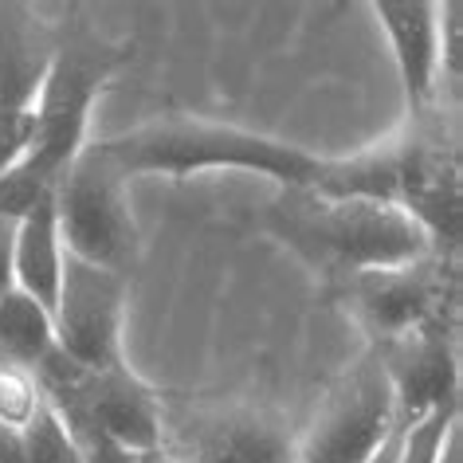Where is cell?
Instances as JSON below:
<instances>
[{
  "mask_svg": "<svg viewBox=\"0 0 463 463\" xmlns=\"http://www.w3.org/2000/svg\"><path fill=\"white\" fill-rule=\"evenodd\" d=\"M260 228L291 248L326 287L377 268H404L436 256L424 228L397 204L357 201V196H318L307 184L283 189L263 208Z\"/></svg>",
  "mask_w": 463,
  "mask_h": 463,
  "instance_id": "cell-1",
  "label": "cell"
},
{
  "mask_svg": "<svg viewBox=\"0 0 463 463\" xmlns=\"http://www.w3.org/2000/svg\"><path fill=\"white\" fill-rule=\"evenodd\" d=\"M126 48L102 40L90 28H67L55 52L36 107H32V142L28 154L8 173H0V216L20 220L40 196L55 193V184L83 149L90 107L110 87L114 71L122 67Z\"/></svg>",
  "mask_w": 463,
  "mask_h": 463,
  "instance_id": "cell-2",
  "label": "cell"
},
{
  "mask_svg": "<svg viewBox=\"0 0 463 463\" xmlns=\"http://www.w3.org/2000/svg\"><path fill=\"white\" fill-rule=\"evenodd\" d=\"M102 142H107L110 157L122 165L126 177L165 173V177L181 181L204 169H244L275 177L283 189H295V184H315L322 161H326L298 146H287L279 137L244 130V126L184 118V114L142 122L126 134L102 137Z\"/></svg>",
  "mask_w": 463,
  "mask_h": 463,
  "instance_id": "cell-3",
  "label": "cell"
},
{
  "mask_svg": "<svg viewBox=\"0 0 463 463\" xmlns=\"http://www.w3.org/2000/svg\"><path fill=\"white\" fill-rule=\"evenodd\" d=\"M157 448L177 463H298V436L283 412L177 392H161Z\"/></svg>",
  "mask_w": 463,
  "mask_h": 463,
  "instance_id": "cell-4",
  "label": "cell"
},
{
  "mask_svg": "<svg viewBox=\"0 0 463 463\" xmlns=\"http://www.w3.org/2000/svg\"><path fill=\"white\" fill-rule=\"evenodd\" d=\"M126 173L110 157L107 142H87L55 184V216H60L63 251L95 268L130 275L142 251Z\"/></svg>",
  "mask_w": 463,
  "mask_h": 463,
  "instance_id": "cell-5",
  "label": "cell"
},
{
  "mask_svg": "<svg viewBox=\"0 0 463 463\" xmlns=\"http://www.w3.org/2000/svg\"><path fill=\"white\" fill-rule=\"evenodd\" d=\"M32 377L67 428H95L134 451L157 448L161 392L146 385L130 365L87 369L55 350Z\"/></svg>",
  "mask_w": 463,
  "mask_h": 463,
  "instance_id": "cell-6",
  "label": "cell"
},
{
  "mask_svg": "<svg viewBox=\"0 0 463 463\" xmlns=\"http://www.w3.org/2000/svg\"><path fill=\"white\" fill-rule=\"evenodd\" d=\"M373 345L409 338L428 326H456V260L424 256L404 268H377L326 287Z\"/></svg>",
  "mask_w": 463,
  "mask_h": 463,
  "instance_id": "cell-7",
  "label": "cell"
},
{
  "mask_svg": "<svg viewBox=\"0 0 463 463\" xmlns=\"http://www.w3.org/2000/svg\"><path fill=\"white\" fill-rule=\"evenodd\" d=\"M397 424L389 377L369 350L334 381L310 432L298 436V463H369Z\"/></svg>",
  "mask_w": 463,
  "mask_h": 463,
  "instance_id": "cell-8",
  "label": "cell"
},
{
  "mask_svg": "<svg viewBox=\"0 0 463 463\" xmlns=\"http://www.w3.org/2000/svg\"><path fill=\"white\" fill-rule=\"evenodd\" d=\"M130 275L95 268L63 256V279L52 307L55 342L71 362L87 369H110L122 362V310Z\"/></svg>",
  "mask_w": 463,
  "mask_h": 463,
  "instance_id": "cell-9",
  "label": "cell"
},
{
  "mask_svg": "<svg viewBox=\"0 0 463 463\" xmlns=\"http://www.w3.org/2000/svg\"><path fill=\"white\" fill-rule=\"evenodd\" d=\"M389 377L397 420L412 424L439 404L459 401V342L456 326H428L409 338L369 345Z\"/></svg>",
  "mask_w": 463,
  "mask_h": 463,
  "instance_id": "cell-10",
  "label": "cell"
},
{
  "mask_svg": "<svg viewBox=\"0 0 463 463\" xmlns=\"http://www.w3.org/2000/svg\"><path fill=\"white\" fill-rule=\"evenodd\" d=\"M63 40V24L40 16L32 5H0V114L36 107Z\"/></svg>",
  "mask_w": 463,
  "mask_h": 463,
  "instance_id": "cell-11",
  "label": "cell"
},
{
  "mask_svg": "<svg viewBox=\"0 0 463 463\" xmlns=\"http://www.w3.org/2000/svg\"><path fill=\"white\" fill-rule=\"evenodd\" d=\"M373 16L392 43L412 118L436 114L439 99V5L432 0H377Z\"/></svg>",
  "mask_w": 463,
  "mask_h": 463,
  "instance_id": "cell-12",
  "label": "cell"
},
{
  "mask_svg": "<svg viewBox=\"0 0 463 463\" xmlns=\"http://www.w3.org/2000/svg\"><path fill=\"white\" fill-rule=\"evenodd\" d=\"M63 256L67 251L60 236V216H55V193H48L16 220V248H13L16 291L32 295L43 310H52L63 279Z\"/></svg>",
  "mask_w": 463,
  "mask_h": 463,
  "instance_id": "cell-13",
  "label": "cell"
},
{
  "mask_svg": "<svg viewBox=\"0 0 463 463\" xmlns=\"http://www.w3.org/2000/svg\"><path fill=\"white\" fill-rule=\"evenodd\" d=\"M55 350H60V342H55L52 310H43L32 295L13 287L0 298V362H13L36 373Z\"/></svg>",
  "mask_w": 463,
  "mask_h": 463,
  "instance_id": "cell-14",
  "label": "cell"
},
{
  "mask_svg": "<svg viewBox=\"0 0 463 463\" xmlns=\"http://www.w3.org/2000/svg\"><path fill=\"white\" fill-rule=\"evenodd\" d=\"M459 428V401L439 404V409L424 412L420 420L401 424L397 436V459L392 463H439V451H444L448 436Z\"/></svg>",
  "mask_w": 463,
  "mask_h": 463,
  "instance_id": "cell-15",
  "label": "cell"
},
{
  "mask_svg": "<svg viewBox=\"0 0 463 463\" xmlns=\"http://www.w3.org/2000/svg\"><path fill=\"white\" fill-rule=\"evenodd\" d=\"M20 444H24L28 463H75L71 432H67V424L60 420V412L48 404V397H43L36 416L20 428Z\"/></svg>",
  "mask_w": 463,
  "mask_h": 463,
  "instance_id": "cell-16",
  "label": "cell"
},
{
  "mask_svg": "<svg viewBox=\"0 0 463 463\" xmlns=\"http://www.w3.org/2000/svg\"><path fill=\"white\" fill-rule=\"evenodd\" d=\"M40 404H43V392L36 385V377L13 362H0V424L20 432L36 416Z\"/></svg>",
  "mask_w": 463,
  "mask_h": 463,
  "instance_id": "cell-17",
  "label": "cell"
},
{
  "mask_svg": "<svg viewBox=\"0 0 463 463\" xmlns=\"http://www.w3.org/2000/svg\"><path fill=\"white\" fill-rule=\"evenodd\" d=\"M463 8L456 0L439 5V79L451 87V95L459 90V79H463Z\"/></svg>",
  "mask_w": 463,
  "mask_h": 463,
  "instance_id": "cell-18",
  "label": "cell"
},
{
  "mask_svg": "<svg viewBox=\"0 0 463 463\" xmlns=\"http://www.w3.org/2000/svg\"><path fill=\"white\" fill-rule=\"evenodd\" d=\"M75 444V463H142V451L95 432V428H67Z\"/></svg>",
  "mask_w": 463,
  "mask_h": 463,
  "instance_id": "cell-19",
  "label": "cell"
},
{
  "mask_svg": "<svg viewBox=\"0 0 463 463\" xmlns=\"http://www.w3.org/2000/svg\"><path fill=\"white\" fill-rule=\"evenodd\" d=\"M28 142H32V110L0 114V173H8L28 154Z\"/></svg>",
  "mask_w": 463,
  "mask_h": 463,
  "instance_id": "cell-20",
  "label": "cell"
},
{
  "mask_svg": "<svg viewBox=\"0 0 463 463\" xmlns=\"http://www.w3.org/2000/svg\"><path fill=\"white\" fill-rule=\"evenodd\" d=\"M13 248H16V220L0 216V298L13 291Z\"/></svg>",
  "mask_w": 463,
  "mask_h": 463,
  "instance_id": "cell-21",
  "label": "cell"
},
{
  "mask_svg": "<svg viewBox=\"0 0 463 463\" xmlns=\"http://www.w3.org/2000/svg\"><path fill=\"white\" fill-rule=\"evenodd\" d=\"M439 463H463V432H459V428L448 436L444 451H439Z\"/></svg>",
  "mask_w": 463,
  "mask_h": 463,
  "instance_id": "cell-22",
  "label": "cell"
},
{
  "mask_svg": "<svg viewBox=\"0 0 463 463\" xmlns=\"http://www.w3.org/2000/svg\"><path fill=\"white\" fill-rule=\"evenodd\" d=\"M397 436H401V424L392 428V436L385 439V448H381V451H377V456L369 459V463H392V459H397Z\"/></svg>",
  "mask_w": 463,
  "mask_h": 463,
  "instance_id": "cell-23",
  "label": "cell"
},
{
  "mask_svg": "<svg viewBox=\"0 0 463 463\" xmlns=\"http://www.w3.org/2000/svg\"><path fill=\"white\" fill-rule=\"evenodd\" d=\"M142 463H177V459H169L161 448H154V451H142Z\"/></svg>",
  "mask_w": 463,
  "mask_h": 463,
  "instance_id": "cell-24",
  "label": "cell"
}]
</instances>
